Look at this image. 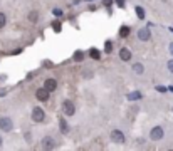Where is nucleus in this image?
I'll use <instances>...</instances> for the list:
<instances>
[{"instance_id":"7ed1b4c3","label":"nucleus","mask_w":173,"mask_h":151,"mask_svg":"<svg viewBox=\"0 0 173 151\" xmlns=\"http://www.w3.org/2000/svg\"><path fill=\"white\" fill-rule=\"evenodd\" d=\"M150 138L153 141H160L163 138V128H160V126H155L153 129H151V133H150Z\"/></svg>"},{"instance_id":"f03ea898","label":"nucleus","mask_w":173,"mask_h":151,"mask_svg":"<svg viewBox=\"0 0 173 151\" xmlns=\"http://www.w3.org/2000/svg\"><path fill=\"white\" fill-rule=\"evenodd\" d=\"M62 111H64V114H67V116H72L74 111H76V108H74V103H72V101H69V99L62 101Z\"/></svg>"},{"instance_id":"dca6fc26","label":"nucleus","mask_w":173,"mask_h":151,"mask_svg":"<svg viewBox=\"0 0 173 151\" xmlns=\"http://www.w3.org/2000/svg\"><path fill=\"white\" fill-rule=\"evenodd\" d=\"M82 57H84V54H82L81 51H77L76 54H74V60H76V62H81V60H82Z\"/></svg>"},{"instance_id":"2eb2a0df","label":"nucleus","mask_w":173,"mask_h":151,"mask_svg":"<svg viewBox=\"0 0 173 151\" xmlns=\"http://www.w3.org/2000/svg\"><path fill=\"white\" fill-rule=\"evenodd\" d=\"M119 34H121V37H126V35H128V34H130V27L123 25L121 29H119Z\"/></svg>"},{"instance_id":"b1692460","label":"nucleus","mask_w":173,"mask_h":151,"mask_svg":"<svg viewBox=\"0 0 173 151\" xmlns=\"http://www.w3.org/2000/svg\"><path fill=\"white\" fill-rule=\"evenodd\" d=\"M116 2H118V5H119V7L125 5V0H116Z\"/></svg>"},{"instance_id":"9d476101","label":"nucleus","mask_w":173,"mask_h":151,"mask_svg":"<svg viewBox=\"0 0 173 151\" xmlns=\"http://www.w3.org/2000/svg\"><path fill=\"white\" fill-rule=\"evenodd\" d=\"M141 96H143L141 92L136 91V92H130V94L126 96V99H128V101H138V99H141Z\"/></svg>"},{"instance_id":"f8f14e48","label":"nucleus","mask_w":173,"mask_h":151,"mask_svg":"<svg viewBox=\"0 0 173 151\" xmlns=\"http://www.w3.org/2000/svg\"><path fill=\"white\" fill-rule=\"evenodd\" d=\"M59 126H61V133H69V128H67V123H66V119H62L61 118V121H59Z\"/></svg>"},{"instance_id":"a211bd4d","label":"nucleus","mask_w":173,"mask_h":151,"mask_svg":"<svg viewBox=\"0 0 173 151\" xmlns=\"http://www.w3.org/2000/svg\"><path fill=\"white\" fill-rule=\"evenodd\" d=\"M5 22H7V17H5V14H2V12H0V29H2L3 25H5Z\"/></svg>"},{"instance_id":"a878e982","label":"nucleus","mask_w":173,"mask_h":151,"mask_svg":"<svg viewBox=\"0 0 173 151\" xmlns=\"http://www.w3.org/2000/svg\"><path fill=\"white\" fill-rule=\"evenodd\" d=\"M170 52L173 54V42H170Z\"/></svg>"},{"instance_id":"423d86ee","label":"nucleus","mask_w":173,"mask_h":151,"mask_svg":"<svg viewBox=\"0 0 173 151\" xmlns=\"http://www.w3.org/2000/svg\"><path fill=\"white\" fill-rule=\"evenodd\" d=\"M35 96H37V99H39V101H47L49 99V91L46 87H40V89H37Z\"/></svg>"},{"instance_id":"9b49d317","label":"nucleus","mask_w":173,"mask_h":151,"mask_svg":"<svg viewBox=\"0 0 173 151\" xmlns=\"http://www.w3.org/2000/svg\"><path fill=\"white\" fill-rule=\"evenodd\" d=\"M133 71H134V74H138V76H141L143 72H145V67H143V64H139V62H136L133 66Z\"/></svg>"},{"instance_id":"f3484780","label":"nucleus","mask_w":173,"mask_h":151,"mask_svg":"<svg viewBox=\"0 0 173 151\" xmlns=\"http://www.w3.org/2000/svg\"><path fill=\"white\" fill-rule=\"evenodd\" d=\"M29 19H30V22H37L39 14H37V12H30V14H29Z\"/></svg>"},{"instance_id":"aec40b11","label":"nucleus","mask_w":173,"mask_h":151,"mask_svg":"<svg viewBox=\"0 0 173 151\" xmlns=\"http://www.w3.org/2000/svg\"><path fill=\"white\" fill-rule=\"evenodd\" d=\"M168 71H170L171 74H173V59H170V60H168Z\"/></svg>"},{"instance_id":"6ab92c4d","label":"nucleus","mask_w":173,"mask_h":151,"mask_svg":"<svg viewBox=\"0 0 173 151\" xmlns=\"http://www.w3.org/2000/svg\"><path fill=\"white\" fill-rule=\"evenodd\" d=\"M91 56L94 57V59H99V52H98L96 49H93V51H91Z\"/></svg>"},{"instance_id":"1a4fd4ad","label":"nucleus","mask_w":173,"mask_h":151,"mask_svg":"<svg viewBox=\"0 0 173 151\" xmlns=\"http://www.w3.org/2000/svg\"><path fill=\"white\" fill-rule=\"evenodd\" d=\"M44 87H46L49 92H52V91H54V89L57 87V82H56V79H47L46 82H44Z\"/></svg>"},{"instance_id":"393cba45","label":"nucleus","mask_w":173,"mask_h":151,"mask_svg":"<svg viewBox=\"0 0 173 151\" xmlns=\"http://www.w3.org/2000/svg\"><path fill=\"white\" fill-rule=\"evenodd\" d=\"M102 2H104V5H106V7H109V5H111V0H102Z\"/></svg>"},{"instance_id":"cd10ccee","label":"nucleus","mask_w":173,"mask_h":151,"mask_svg":"<svg viewBox=\"0 0 173 151\" xmlns=\"http://www.w3.org/2000/svg\"><path fill=\"white\" fill-rule=\"evenodd\" d=\"M170 91H173V86H170Z\"/></svg>"},{"instance_id":"4468645a","label":"nucleus","mask_w":173,"mask_h":151,"mask_svg":"<svg viewBox=\"0 0 173 151\" xmlns=\"http://www.w3.org/2000/svg\"><path fill=\"white\" fill-rule=\"evenodd\" d=\"M134 10H136V15H138V19H139V20L145 19V10H143V7L136 5V7H134Z\"/></svg>"},{"instance_id":"5701e85b","label":"nucleus","mask_w":173,"mask_h":151,"mask_svg":"<svg viewBox=\"0 0 173 151\" xmlns=\"http://www.w3.org/2000/svg\"><path fill=\"white\" fill-rule=\"evenodd\" d=\"M106 52H111V42H106Z\"/></svg>"},{"instance_id":"bb28decb","label":"nucleus","mask_w":173,"mask_h":151,"mask_svg":"<svg viewBox=\"0 0 173 151\" xmlns=\"http://www.w3.org/2000/svg\"><path fill=\"white\" fill-rule=\"evenodd\" d=\"M0 146H2V136H0Z\"/></svg>"},{"instance_id":"4be33fe9","label":"nucleus","mask_w":173,"mask_h":151,"mask_svg":"<svg viewBox=\"0 0 173 151\" xmlns=\"http://www.w3.org/2000/svg\"><path fill=\"white\" fill-rule=\"evenodd\" d=\"M156 89H158L160 92H165V91H166V87H165V86H158V87H156Z\"/></svg>"},{"instance_id":"0eeeda50","label":"nucleus","mask_w":173,"mask_h":151,"mask_svg":"<svg viewBox=\"0 0 173 151\" xmlns=\"http://www.w3.org/2000/svg\"><path fill=\"white\" fill-rule=\"evenodd\" d=\"M119 59L125 60V62H128V60H131V51L126 47H123L121 51H119Z\"/></svg>"},{"instance_id":"39448f33","label":"nucleus","mask_w":173,"mask_h":151,"mask_svg":"<svg viewBox=\"0 0 173 151\" xmlns=\"http://www.w3.org/2000/svg\"><path fill=\"white\" fill-rule=\"evenodd\" d=\"M111 140L114 143H125V134L119 131V129H113L111 131Z\"/></svg>"},{"instance_id":"6e6552de","label":"nucleus","mask_w":173,"mask_h":151,"mask_svg":"<svg viewBox=\"0 0 173 151\" xmlns=\"http://www.w3.org/2000/svg\"><path fill=\"white\" fill-rule=\"evenodd\" d=\"M150 37H151V34H150L148 29H139V30H138V39L139 40H148Z\"/></svg>"},{"instance_id":"20e7f679","label":"nucleus","mask_w":173,"mask_h":151,"mask_svg":"<svg viewBox=\"0 0 173 151\" xmlns=\"http://www.w3.org/2000/svg\"><path fill=\"white\" fill-rule=\"evenodd\" d=\"M32 119H34L35 123H42L44 121V109L42 108H34V111H32Z\"/></svg>"},{"instance_id":"412c9836","label":"nucleus","mask_w":173,"mask_h":151,"mask_svg":"<svg viewBox=\"0 0 173 151\" xmlns=\"http://www.w3.org/2000/svg\"><path fill=\"white\" fill-rule=\"evenodd\" d=\"M52 12H54V15H57V17H61V15H62V10H61V9H54Z\"/></svg>"},{"instance_id":"f257e3e1","label":"nucleus","mask_w":173,"mask_h":151,"mask_svg":"<svg viewBox=\"0 0 173 151\" xmlns=\"http://www.w3.org/2000/svg\"><path fill=\"white\" fill-rule=\"evenodd\" d=\"M12 128H14V123H12V119L10 118H7V116H3V118H0V129L2 131H12Z\"/></svg>"},{"instance_id":"ddd939ff","label":"nucleus","mask_w":173,"mask_h":151,"mask_svg":"<svg viewBox=\"0 0 173 151\" xmlns=\"http://www.w3.org/2000/svg\"><path fill=\"white\" fill-rule=\"evenodd\" d=\"M44 148H54V140L52 138H44Z\"/></svg>"}]
</instances>
